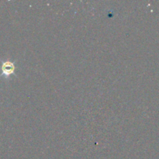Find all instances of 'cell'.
<instances>
[{
    "label": "cell",
    "mask_w": 159,
    "mask_h": 159,
    "mask_svg": "<svg viewBox=\"0 0 159 159\" xmlns=\"http://www.w3.org/2000/svg\"><path fill=\"white\" fill-rule=\"evenodd\" d=\"M15 68V64H14L13 62L10 61H3L1 65L2 75L4 77L9 78L11 75L14 74Z\"/></svg>",
    "instance_id": "6da1fadb"
}]
</instances>
